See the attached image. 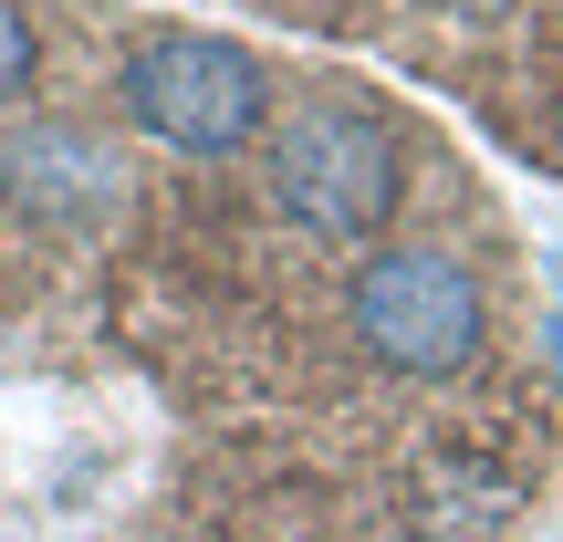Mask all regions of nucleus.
Returning a JSON list of instances; mask_svg holds the SVG:
<instances>
[{"label": "nucleus", "instance_id": "f03ea898", "mask_svg": "<svg viewBox=\"0 0 563 542\" xmlns=\"http://www.w3.org/2000/svg\"><path fill=\"white\" fill-rule=\"evenodd\" d=\"M104 95H115V115L136 125L146 146H167V157H188V167H230V157L262 146L282 84H272V63L251 53V42L199 32V21H167V32H136L115 53Z\"/></svg>", "mask_w": 563, "mask_h": 542}, {"label": "nucleus", "instance_id": "f257e3e1", "mask_svg": "<svg viewBox=\"0 0 563 542\" xmlns=\"http://www.w3.org/2000/svg\"><path fill=\"white\" fill-rule=\"evenodd\" d=\"M251 178H262V209L282 230L323 251H376L407 209V125L355 84H302L272 104Z\"/></svg>", "mask_w": 563, "mask_h": 542}, {"label": "nucleus", "instance_id": "0eeeda50", "mask_svg": "<svg viewBox=\"0 0 563 542\" xmlns=\"http://www.w3.org/2000/svg\"><path fill=\"white\" fill-rule=\"evenodd\" d=\"M449 11H470V21H490V11H511V0H449Z\"/></svg>", "mask_w": 563, "mask_h": 542}, {"label": "nucleus", "instance_id": "6e6552de", "mask_svg": "<svg viewBox=\"0 0 563 542\" xmlns=\"http://www.w3.org/2000/svg\"><path fill=\"white\" fill-rule=\"evenodd\" d=\"M543 281H553V292H563V241H553V251H543Z\"/></svg>", "mask_w": 563, "mask_h": 542}, {"label": "nucleus", "instance_id": "423d86ee", "mask_svg": "<svg viewBox=\"0 0 563 542\" xmlns=\"http://www.w3.org/2000/svg\"><path fill=\"white\" fill-rule=\"evenodd\" d=\"M543 365H553V386H563V302L543 313Z\"/></svg>", "mask_w": 563, "mask_h": 542}, {"label": "nucleus", "instance_id": "20e7f679", "mask_svg": "<svg viewBox=\"0 0 563 542\" xmlns=\"http://www.w3.org/2000/svg\"><path fill=\"white\" fill-rule=\"evenodd\" d=\"M125 178L136 167L115 157V136L84 115H32L0 136V199L11 220L53 230V241H84V230H115L125 220Z\"/></svg>", "mask_w": 563, "mask_h": 542}, {"label": "nucleus", "instance_id": "7ed1b4c3", "mask_svg": "<svg viewBox=\"0 0 563 542\" xmlns=\"http://www.w3.org/2000/svg\"><path fill=\"white\" fill-rule=\"evenodd\" d=\"M344 334L397 386H460L490 355V281L460 241H376L344 272Z\"/></svg>", "mask_w": 563, "mask_h": 542}, {"label": "nucleus", "instance_id": "39448f33", "mask_svg": "<svg viewBox=\"0 0 563 542\" xmlns=\"http://www.w3.org/2000/svg\"><path fill=\"white\" fill-rule=\"evenodd\" d=\"M42 84V0H0V115Z\"/></svg>", "mask_w": 563, "mask_h": 542}]
</instances>
